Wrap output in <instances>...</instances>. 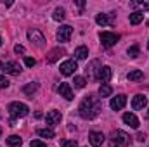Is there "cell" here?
<instances>
[{"label": "cell", "instance_id": "cell-10", "mask_svg": "<svg viewBox=\"0 0 149 147\" xmlns=\"http://www.w3.org/2000/svg\"><path fill=\"white\" fill-rule=\"evenodd\" d=\"M99 69H101V64H99V61H92V62L87 66V78H88V80H97Z\"/></svg>", "mask_w": 149, "mask_h": 147}, {"label": "cell", "instance_id": "cell-26", "mask_svg": "<svg viewBox=\"0 0 149 147\" xmlns=\"http://www.w3.org/2000/svg\"><path fill=\"white\" fill-rule=\"evenodd\" d=\"M52 17H54L56 21H63V19L66 17V12H64V9H63V7H57V9L54 10V14H52Z\"/></svg>", "mask_w": 149, "mask_h": 147}, {"label": "cell", "instance_id": "cell-29", "mask_svg": "<svg viewBox=\"0 0 149 147\" xmlns=\"http://www.w3.org/2000/svg\"><path fill=\"white\" fill-rule=\"evenodd\" d=\"M61 147H78V144L74 140H63L61 142Z\"/></svg>", "mask_w": 149, "mask_h": 147}, {"label": "cell", "instance_id": "cell-12", "mask_svg": "<svg viewBox=\"0 0 149 147\" xmlns=\"http://www.w3.org/2000/svg\"><path fill=\"white\" fill-rule=\"evenodd\" d=\"M111 74H113V71H111V68H109V66H101L99 74H97V80H99V81H102V85H104V83H108V81L111 80Z\"/></svg>", "mask_w": 149, "mask_h": 147}, {"label": "cell", "instance_id": "cell-5", "mask_svg": "<svg viewBox=\"0 0 149 147\" xmlns=\"http://www.w3.org/2000/svg\"><path fill=\"white\" fill-rule=\"evenodd\" d=\"M73 35V28L70 26V24H63L59 30H57V40L59 42H70V38Z\"/></svg>", "mask_w": 149, "mask_h": 147}, {"label": "cell", "instance_id": "cell-35", "mask_svg": "<svg viewBox=\"0 0 149 147\" xmlns=\"http://www.w3.org/2000/svg\"><path fill=\"white\" fill-rule=\"evenodd\" d=\"M137 140H141V142H144V133H139V135H137Z\"/></svg>", "mask_w": 149, "mask_h": 147}, {"label": "cell", "instance_id": "cell-2", "mask_svg": "<svg viewBox=\"0 0 149 147\" xmlns=\"http://www.w3.org/2000/svg\"><path fill=\"white\" fill-rule=\"evenodd\" d=\"M28 106L26 104H23V102H10L9 104V114L12 116V119H16V118H24V116H28Z\"/></svg>", "mask_w": 149, "mask_h": 147}, {"label": "cell", "instance_id": "cell-41", "mask_svg": "<svg viewBox=\"0 0 149 147\" xmlns=\"http://www.w3.org/2000/svg\"><path fill=\"white\" fill-rule=\"evenodd\" d=\"M148 116H149V111H148Z\"/></svg>", "mask_w": 149, "mask_h": 147}, {"label": "cell", "instance_id": "cell-8", "mask_svg": "<svg viewBox=\"0 0 149 147\" xmlns=\"http://www.w3.org/2000/svg\"><path fill=\"white\" fill-rule=\"evenodd\" d=\"M28 38H30L37 47H43V45H45V38H43V35H42L38 30H35V28L28 30Z\"/></svg>", "mask_w": 149, "mask_h": 147}, {"label": "cell", "instance_id": "cell-3", "mask_svg": "<svg viewBox=\"0 0 149 147\" xmlns=\"http://www.w3.org/2000/svg\"><path fill=\"white\" fill-rule=\"evenodd\" d=\"M130 144V135L121 132V130H116L111 135V147H125Z\"/></svg>", "mask_w": 149, "mask_h": 147}, {"label": "cell", "instance_id": "cell-24", "mask_svg": "<svg viewBox=\"0 0 149 147\" xmlns=\"http://www.w3.org/2000/svg\"><path fill=\"white\" fill-rule=\"evenodd\" d=\"M61 54H63V50H61V49H54V50L47 55V61H49V62H56V61L61 57Z\"/></svg>", "mask_w": 149, "mask_h": 147}, {"label": "cell", "instance_id": "cell-4", "mask_svg": "<svg viewBox=\"0 0 149 147\" xmlns=\"http://www.w3.org/2000/svg\"><path fill=\"white\" fill-rule=\"evenodd\" d=\"M99 38H101V43H102V47H106V49H109V47H113L118 40H120V37L116 35V33H111V31H102L101 35H99Z\"/></svg>", "mask_w": 149, "mask_h": 147}, {"label": "cell", "instance_id": "cell-21", "mask_svg": "<svg viewBox=\"0 0 149 147\" xmlns=\"http://www.w3.org/2000/svg\"><path fill=\"white\" fill-rule=\"evenodd\" d=\"M37 133L40 135V137H42V139H52V137L56 135L52 128H38Z\"/></svg>", "mask_w": 149, "mask_h": 147}, {"label": "cell", "instance_id": "cell-19", "mask_svg": "<svg viewBox=\"0 0 149 147\" xmlns=\"http://www.w3.org/2000/svg\"><path fill=\"white\" fill-rule=\"evenodd\" d=\"M127 78H128L130 81H139V80H142V78H144V73H142L141 69H132L130 73L127 74Z\"/></svg>", "mask_w": 149, "mask_h": 147}, {"label": "cell", "instance_id": "cell-39", "mask_svg": "<svg viewBox=\"0 0 149 147\" xmlns=\"http://www.w3.org/2000/svg\"><path fill=\"white\" fill-rule=\"evenodd\" d=\"M0 45H2V38H0Z\"/></svg>", "mask_w": 149, "mask_h": 147}, {"label": "cell", "instance_id": "cell-11", "mask_svg": "<svg viewBox=\"0 0 149 147\" xmlns=\"http://www.w3.org/2000/svg\"><path fill=\"white\" fill-rule=\"evenodd\" d=\"M125 104H127V97H125V95H116V97H113L111 102H109L111 109H114V111L123 109V107H125Z\"/></svg>", "mask_w": 149, "mask_h": 147}, {"label": "cell", "instance_id": "cell-34", "mask_svg": "<svg viewBox=\"0 0 149 147\" xmlns=\"http://www.w3.org/2000/svg\"><path fill=\"white\" fill-rule=\"evenodd\" d=\"M14 52H16V54H24L26 50H24L23 45H16V47H14Z\"/></svg>", "mask_w": 149, "mask_h": 147}, {"label": "cell", "instance_id": "cell-20", "mask_svg": "<svg viewBox=\"0 0 149 147\" xmlns=\"http://www.w3.org/2000/svg\"><path fill=\"white\" fill-rule=\"evenodd\" d=\"M37 90H38V83H35V81H33V83H28V85L23 87V92H24L26 95H30V97H33V94H35Z\"/></svg>", "mask_w": 149, "mask_h": 147}, {"label": "cell", "instance_id": "cell-22", "mask_svg": "<svg viewBox=\"0 0 149 147\" xmlns=\"http://www.w3.org/2000/svg\"><path fill=\"white\" fill-rule=\"evenodd\" d=\"M7 144L10 147H19L23 144V139L19 135H10V137H7Z\"/></svg>", "mask_w": 149, "mask_h": 147}, {"label": "cell", "instance_id": "cell-15", "mask_svg": "<svg viewBox=\"0 0 149 147\" xmlns=\"http://www.w3.org/2000/svg\"><path fill=\"white\" fill-rule=\"evenodd\" d=\"M123 121H125L130 128H135V130H137L139 125H141V123H139V118H137L134 112H125V114H123Z\"/></svg>", "mask_w": 149, "mask_h": 147}, {"label": "cell", "instance_id": "cell-38", "mask_svg": "<svg viewBox=\"0 0 149 147\" xmlns=\"http://www.w3.org/2000/svg\"><path fill=\"white\" fill-rule=\"evenodd\" d=\"M0 137H2V126H0Z\"/></svg>", "mask_w": 149, "mask_h": 147}, {"label": "cell", "instance_id": "cell-9", "mask_svg": "<svg viewBox=\"0 0 149 147\" xmlns=\"http://www.w3.org/2000/svg\"><path fill=\"white\" fill-rule=\"evenodd\" d=\"M2 71H3V73H7V74H12V76H16V74L21 73V66H19L16 61H9V62H5V64H3Z\"/></svg>", "mask_w": 149, "mask_h": 147}, {"label": "cell", "instance_id": "cell-31", "mask_svg": "<svg viewBox=\"0 0 149 147\" xmlns=\"http://www.w3.org/2000/svg\"><path fill=\"white\" fill-rule=\"evenodd\" d=\"M9 87V80L5 76H0V88H7Z\"/></svg>", "mask_w": 149, "mask_h": 147}, {"label": "cell", "instance_id": "cell-36", "mask_svg": "<svg viewBox=\"0 0 149 147\" xmlns=\"http://www.w3.org/2000/svg\"><path fill=\"white\" fill-rule=\"evenodd\" d=\"M76 5H78L80 9H83V5H85V2H81V0H80V2H76Z\"/></svg>", "mask_w": 149, "mask_h": 147}, {"label": "cell", "instance_id": "cell-30", "mask_svg": "<svg viewBox=\"0 0 149 147\" xmlns=\"http://www.w3.org/2000/svg\"><path fill=\"white\" fill-rule=\"evenodd\" d=\"M24 64H26L28 68H33V66L37 64V61H35L33 57H24Z\"/></svg>", "mask_w": 149, "mask_h": 147}, {"label": "cell", "instance_id": "cell-18", "mask_svg": "<svg viewBox=\"0 0 149 147\" xmlns=\"http://www.w3.org/2000/svg\"><path fill=\"white\" fill-rule=\"evenodd\" d=\"M74 57H76L78 61L87 59V57H88V49H87V47H83V45H81V47H78V49L74 50Z\"/></svg>", "mask_w": 149, "mask_h": 147}, {"label": "cell", "instance_id": "cell-25", "mask_svg": "<svg viewBox=\"0 0 149 147\" xmlns=\"http://www.w3.org/2000/svg\"><path fill=\"white\" fill-rule=\"evenodd\" d=\"M111 94H113V88L108 85V83L101 85V88H99V95H101V97H109Z\"/></svg>", "mask_w": 149, "mask_h": 147}, {"label": "cell", "instance_id": "cell-37", "mask_svg": "<svg viewBox=\"0 0 149 147\" xmlns=\"http://www.w3.org/2000/svg\"><path fill=\"white\" fill-rule=\"evenodd\" d=\"M2 68H3V64H2V62H0V69H2Z\"/></svg>", "mask_w": 149, "mask_h": 147}, {"label": "cell", "instance_id": "cell-16", "mask_svg": "<svg viewBox=\"0 0 149 147\" xmlns=\"http://www.w3.org/2000/svg\"><path fill=\"white\" fill-rule=\"evenodd\" d=\"M148 106V99L142 95V94H139V95H135L134 97V101H132V107L135 111H139V109H144Z\"/></svg>", "mask_w": 149, "mask_h": 147}, {"label": "cell", "instance_id": "cell-1", "mask_svg": "<svg viewBox=\"0 0 149 147\" xmlns=\"http://www.w3.org/2000/svg\"><path fill=\"white\" fill-rule=\"evenodd\" d=\"M99 111H101V101L95 95H87L78 106V114L83 119H94L99 114Z\"/></svg>", "mask_w": 149, "mask_h": 147}, {"label": "cell", "instance_id": "cell-23", "mask_svg": "<svg viewBox=\"0 0 149 147\" xmlns=\"http://www.w3.org/2000/svg\"><path fill=\"white\" fill-rule=\"evenodd\" d=\"M142 19H144V12H141V10L130 14V23H132V24H139Z\"/></svg>", "mask_w": 149, "mask_h": 147}, {"label": "cell", "instance_id": "cell-14", "mask_svg": "<svg viewBox=\"0 0 149 147\" xmlns=\"http://www.w3.org/2000/svg\"><path fill=\"white\" fill-rule=\"evenodd\" d=\"M45 119H47V125H49V126H54V125H59V123H61L63 116H61L59 111H49V114H47Z\"/></svg>", "mask_w": 149, "mask_h": 147}, {"label": "cell", "instance_id": "cell-28", "mask_svg": "<svg viewBox=\"0 0 149 147\" xmlns=\"http://www.w3.org/2000/svg\"><path fill=\"white\" fill-rule=\"evenodd\" d=\"M128 55H130V57H137V55H139V45H132V47L128 49Z\"/></svg>", "mask_w": 149, "mask_h": 147}, {"label": "cell", "instance_id": "cell-27", "mask_svg": "<svg viewBox=\"0 0 149 147\" xmlns=\"http://www.w3.org/2000/svg\"><path fill=\"white\" fill-rule=\"evenodd\" d=\"M73 83H74V87H76V88H83V87L87 85V80H85L83 76H74Z\"/></svg>", "mask_w": 149, "mask_h": 147}, {"label": "cell", "instance_id": "cell-13", "mask_svg": "<svg viewBox=\"0 0 149 147\" xmlns=\"http://www.w3.org/2000/svg\"><path fill=\"white\" fill-rule=\"evenodd\" d=\"M57 92H59L61 97H64L66 101H73V92H71L70 83H61V85L57 87Z\"/></svg>", "mask_w": 149, "mask_h": 147}, {"label": "cell", "instance_id": "cell-32", "mask_svg": "<svg viewBox=\"0 0 149 147\" xmlns=\"http://www.w3.org/2000/svg\"><path fill=\"white\" fill-rule=\"evenodd\" d=\"M31 147H47V144H43L42 140H31Z\"/></svg>", "mask_w": 149, "mask_h": 147}, {"label": "cell", "instance_id": "cell-7", "mask_svg": "<svg viewBox=\"0 0 149 147\" xmlns=\"http://www.w3.org/2000/svg\"><path fill=\"white\" fill-rule=\"evenodd\" d=\"M104 140H106V137L101 132H90L88 133V142H90L92 147H101L104 144Z\"/></svg>", "mask_w": 149, "mask_h": 147}, {"label": "cell", "instance_id": "cell-6", "mask_svg": "<svg viewBox=\"0 0 149 147\" xmlns=\"http://www.w3.org/2000/svg\"><path fill=\"white\" fill-rule=\"evenodd\" d=\"M76 69H78V66H76V61H73V59H70V61H64V62L61 64V68H59L61 74H64V76H70V74H73Z\"/></svg>", "mask_w": 149, "mask_h": 147}, {"label": "cell", "instance_id": "cell-40", "mask_svg": "<svg viewBox=\"0 0 149 147\" xmlns=\"http://www.w3.org/2000/svg\"><path fill=\"white\" fill-rule=\"evenodd\" d=\"M148 49H149V42H148Z\"/></svg>", "mask_w": 149, "mask_h": 147}, {"label": "cell", "instance_id": "cell-33", "mask_svg": "<svg viewBox=\"0 0 149 147\" xmlns=\"http://www.w3.org/2000/svg\"><path fill=\"white\" fill-rule=\"evenodd\" d=\"M135 3V2H134ZM135 5H139L141 9H144V10H149V2H139V3H135Z\"/></svg>", "mask_w": 149, "mask_h": 147}, {"label": "cell", "instance_id": "cell-17", "mask_svg": "<svg viewBox=\"0 0 149 147\" xmlns=\"http://www.w3.org/2000/svg\"><path fill=\"white\" fill-rule=\"evenodd\" d=\"M95 23L99 26H108V24H113V14L108 16V14H97L95 16Z\"/></svg>", "mask_w": 149, "mask_h": 147}]
</instances>
